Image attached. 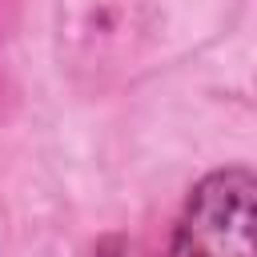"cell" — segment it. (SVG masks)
I'll return each instance as SVG.
<instances>
[{"mask_svg":"<svg viewBox=\"0 0 257 257\" xmlns=\"http://www.w3.org/2000/svg\"><path fill=\"white\" fill-rule=\"evenodd\" d=\"M253 193L249 169L205 177L185 205L169 257H253Z\"/></svg>","mask_w":257,"mask_h":257,"instance_id":"6da1fadb","label":"cell"}]
</instances>
